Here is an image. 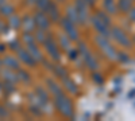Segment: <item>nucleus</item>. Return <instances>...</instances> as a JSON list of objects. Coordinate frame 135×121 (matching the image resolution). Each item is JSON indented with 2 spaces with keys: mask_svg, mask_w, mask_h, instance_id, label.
Segmentation results:
<instances>
[{
  "mask_svg": "<svg viewBox=\"0 0 135 121\" xmlns=\"http://www.w3.org/2000/svg\"><path fill=\"white\" fill-rule=\"evenodd\" d=\"M53 70L55 71V74H58L61 78H65V77H68V71L62 67V66H55V67H53Z\"/></svg>",
  "mask_w": 135,
  "mask_h": 121,
  "instance_id": "nucleus-23",
  "label": "nucleus"
},
{
  "mask_svg": "<svg viewBox=\"0 0 135 121\" xmlns=\"http://www.w3.org/2000/svg\"><path fill=\"white\" fill-rule=\"evenodd\" d=\"M18 57L23 61L25 63H27L28 66H34V65H35V62H37L35 59L31 57V54L27 50H23V49H19L18 50Z\"/></svg>",
  "mask_w": 135,
  "mask_h": 121,
  "instance_id": "nucleus-9",
  "label": "nucleus"
},
{
  "mask_svg": "<svg viewBox=\"0 0 135 121\" xmlns=\"http://www.w3.org/2000/svg\"><path fill=\"white\" fill-rule=\"evenodd\" d=\"M132 7V0H119V9L123 12H127Z\"/></svg>",
  "mask_w": 135,
  "mask_h": 121,
  "instance_id": "nucleus-17",
  "label": "nucleus"
},
{
  "mask_svg": "<svg viewBox=\"0 0 135 121\" xmlns=\"http://www.w3.org/2000/svg\"><path fill=\"white\" fill-rule=\"evenodd\" d=\"M69 54H72V55H69V58L74 59V58H76V54H77V52H76V51H72V52H69Z\"/></svg>",
  "mask_w": 135,
  "mask_h": 121,
  "instance_id": "nucleus-34",
  "label": "nucleus"
},
{
  "mask_svg": "<svg viewBox=\"0 0 135 121\" xmlns=\"http://www.w3.org/2000/svg\"><path fill=\"white\" fill-rule=\"evenodd\" d=\"M0 87H2V85H0Z\"/></svg>",
  "mask_w": 135,
  "mask_h": 121,
  "instance_id": "nucleus-38",
  "label": "nucleus"
},
{
  "mask_svg": "<svg viewBox=\"0 0 135 121\" xmlns=\"http://www.w3.org/2000/svg\"><path fill=\"white\" fill-rule=\"evenodd\" d=\"M7 28H6V23H3V22H0V32H4Z\"/></svg>",
  "mask_w": 135,
  "mask_h": 121,
  "instance_id": "nucleus-31",
  "label": "nucleus"
},
{
  "mask_svg": "<svg viewBox=\"0 0 135 121\" xmlns=\"http://www.w3.org/2000/svg\"><path fill=\"white\" fill-rule=\"evenodd\" d=\"M96 42L99 43V46L103 49V51L105 52V55H107L108 58H111V59H118V55H116L115 49L109 45L108 40H107L105 38H103V35L97 36V38H96Z\"/></svg>",
  "mask_w": 135,
  "mask_h": 121,
  "instance_id": "nucleus-2",
  "label": "nucleus"
},
{
  "mask_svg": "<svg viewBox=\"0 0 135 121\" xmlns=\"http://www.w3.org/2000/svg\"><path fill=\"white\" fill-rule=\"evenodd\" d=\"M92 23H93V27L100 32V35H103V36H108V30H107V27L108 26H105L103 22H101L97 16H93L92 18Z\"/></svg>",
  "mask_w": 135,
  "mask_h": 121,
  "instance_id": "nucleus-8",
  "label": "nucleus"
},
{
  "mask_svg": "<svg viewBox=\"0 0 135 121\" xmlns=\"http://www.w3.org/2000/svg\"><path fill=\"white\" fill-rule=\"evenodd\" d=\"M93 80H95L96 82H99V83H100V82H103V81H101V78H100V75H99V74H95V75H93Z\"/></svg>",
  "mask_w": 135,
  "mask_h": 121,
  "instance_id": "nucleus-32",
  "label": "nucleus"
},
{
  "mask_svg": "<svg viewBox=\"0 0 135 121\" xmlns=\"http://www.w3.org/2000/svg\"><path fill=\"white\" fill-rule=\"evenodd\" d=\"M130 18H131V20H135V9H131V12H130Z\"/></svg>",
  "mask_w": 135,
  "mask_h": 121,
  "instance_id": "nucleus-33",
  "label": "nucleus"
},
{
  "mask_svg": "<svg viewBox=\"0 0 135 121\" xmlns=\"http://www.w3.org/2000/svg\"><path fill=\"white\" fill-rule=\"evenodd\" d=\"M12 12H14V7L7 4V3L0 7V14H2L3 16H9V15H12Z\"/></svg>",
  "mask_w": 135,
  "mask_h": 121,
  "instance_id": "nucleus-19",
  "label": "nucleus"
},
{
  "mask_svg": "<svg viewBox=\"0 0 135 121\" xmlns=\"http://www.w3.org/2000/svg\"><path fill=\"white\" fill-rule=\"evenodd\" d=\"M45 45H46V49H47V51H49V54L50 55L57 61V59H60V52H58V47H57V45L53 42V40H45Z\"/></svg>",
  "mask_w": 135,
  "mask_h": 121,
  "instance_id": "nucleus-10",
  "label": "nucleus"
},
{
  "mask_svg": "<svg viewBox=\"0 0 135 121\" xmlns=\"http://www.w3.org/2000/svg\"><path fill=\"white\" fill-rule=\"evenodd\" d=\"M50 0H37V6L41 8V9H46V7L49 6Z\"/></svg>",
  "mask_w": 135,
  "mask_h": 121,
  "instance_id": "nucleus-25",
  "label": "nucleus"
},
{
  "mask_svg": "<svg viewBox=\"0 0 135 121\" xmlns=\"http://www.w3.org/2000/svg\"><path fill=\"white\" fill-rule=\"evenodd\" d=\"M28 77H30V75H28L26 71H23V70H19V74H18V80H22V81H25V82H26V81H28V80H30Z\"/></svg>",
  "mask_w": 135,
  "mask_h": 121,
  "instance_id": "nucleus-26",
  "label": "nucleus"
},
{
  "mask_svg": "<svg viewBox=\"0 0 135 121\" xmlns=\"http://www.w3.org/2000/svg\"><path fill=\"white\" fill-rule=\"evenodd\" d=\"M68 19L70 22H73V23H77L78 22V14H77L76 8H68Z\"/></svg>",
  "mask_w": 135,
  "mask_h": 121,
  "instance_id": "nucleus-20",
  "label": "nucleus"
},
{
  "mask_svg": "<svg viewBox=\"0 0 135 121\" xmlns=\"http://www.w3.org/2000/svg\"><path fill=\"white\" fill-rule=\"evenodd\" d=\"M27 51L31 54V57L35 59V61H42V54L38 50V47L34 45V43H28L27 45Z\"/></svg>",
  "mask_w": 135,
  "mask_h": 121,
  "instance_id": "nucleus-13",
  "label": "nucleus"
},
{
  "mask_svg": "<svg viewBox=\"0 0 135 121\" xmlns=\"http://www.w3.org/2000/svg\"><path fill=\"white\" fill-rule=\"evenodd\" d=\"M64 80V85L66 86V90H69V92H72V93H77V86L72 82V81H69L65 77V78H62Z\"/></svg>",
  "mask_w": 135,
  "mask_h": 121,
  "instance_id": "nucleus-21",
  "label": "nucleus"
},
{
  "mask_svg": "<svg viewBox=\"0 0 135 121\" xmlns=\"http://www.w3.org/2000/svg\"><path fill=\"white\" fill-rule=\"evenodd\" d=\"M4 4H6V0H0V7L4 6Z\"/></svg>",
  "mask_w": 135,
  "mask_h": 121,
  "instance_id": "nucleus-37",
  "label": "nucleus"
},
{
  "mask_svg": "<svg viewBox=\"0 0 135 121\" xmlns=\"http://www.w3.org/2000/svg\"><path fill=\"white\" fill-rule=\"evenodd\" d=\"M112 32V36H114V39L116 42H119L122 46H126V47H130L131 46V40L128 39V36L124 34V31L120 30L119 27H114L111 30Z\"/></svg>",
  "mask_w": 135,
  "mask_h": 121,
  "instance_id": "nucleus-3",
  "label": "nucleus"
},
{
  "mask_svg": "<svg viewBox=\"0 0 135 121\" xmlns=\"http://www.w3.org/2000/svg\"><path fill=\"white\" fill-rule=\"evenodd\" d=\"M76 11L78 14V22L85 23L88 19V8H86V3L84 0H77L76 2Z\"/></svg>",
  "mask_w": 135,
  "mask_h": 121,
  "instance_id": "nucleus-6",
  "label": "nucleus"
},
{
  "mask_svg": "<svg viewBox=\"0 0 135 121\" xmlns=\"http://www.w3.org/2000/svg\"><path fill=\"white\" fill-rule=\"evenodd\" d=\"M37 40H39V42H42V43H45V40H46V34L43 32V30L42 31H39L38 34H37Z\"/></svg>",
  "mask_w": 135,
  "mask_h": 121,
  "instance_id": "nucleus-28",
  "label": "nucleus"
},
{
  "mask_svg": "<svg viewBox=\"0 0 135 121\" xmlns=\"http://www.w3.org/2000/svg\"><path fill=\"white\" fill-rule=\"evenodd\" d=\"M34 22H35V26H38L41 30L49 28V24H50L47 16L45 15L43 12H38V14L35 15V19H34Z\"/></svg>",
  "mask_w": 135,
  "mask_h": 121,
  "instance_id": "nucleus-7",
  "label": "nucleus"
},
{
  "mask_svg": "<svg viewBox=\"0 0 135 121\" xmlns=\"http://www.w3.org/2000/svg\"><path fill=\"white\" fill-rule=\"evenodd\" d=\"M27 3L28 4H34V3H37V0H27Z\"/></svg>",
  "mask_w": 135,
  "mask_h": 121,
  "instance_id": "nucleus-36",
  "label": "nucleus"
},
{
  "mask_svg": "<svg viewBox=\"0 0 135 121\" xmlns=\"http://www.w3.org/2000/svg\"><path fill=\"white\" fill-rule=\"evenodd\" d=\"M62 27L65 28L66 35H68V38H69V39H72V40H77L78 39V31L76 30L73 22H70L68 18L62 19Z\"/></svg>",
  "mask_w": 135,
  "mask_h": 121,
  "instance_id": "nucleus-4",
  "label": "nucleus"
},
{
  "mask_svg": "<svg viewBox=\"0 0 135 121\" xmlns=\"http://www.w3.org/2000/svg\"><path fill=\"white\" fill-rule=\"evenodd\" d=\"M55 106L57 109L66 117H73V105L70 102V100L66 96L57 94V98H55Z\"/></svg>",
  "mask_w": 135,
  "mask_h": 121,
  "instance_id": "nucleus-1",
  "label": "nucleus"
},
{
  "mask_svg": "<svg viewBox=\"0 0 135 121\" xmlns=\"http://www.w3.org/2000/svg\"><path fill=\"white\" fill-rule=\"evenodd\" d=\"M22 26L25 27L26 32H30V31L34 30V27H35V22H34V19L30 18V16H25L23 20H22Z\"/></svg>",
  "mask_w": 135,
  "mask_h": 121,
  "instance_id": "nucleus-14",
  "label": "nucleus"
},
{
  "mask_svg": "<svg viewBox=\"0 0 135 121\" xmlns=\"http://www.w3.org/2000/svg\"><path fill=\"white\" fill-rule=\"evenodd\" d=\"M2 62L7 69H11V70H18L19 69V62L14 57H6Z\"/></svg>",
  "mask_w": 135,
  "mask_h": 121,
  "instance_id": "nucleus-11",
  "label": "nucleus"
},
{
  "mask_svg": "<svg viewBox=\"0 0 135 121\" xmlns=\"http://www.w3.org/2000/svg\"><path fill=\"white\" fill-rule=\"evenodd\" d=\"M46 11H47V14L51 18V20H58L60 19V12H58V8L57 6H55L54 3H49V6L46 7Z\"/></svg>",
  "mask_w": 135,
  "mask_h": 121,
  "instance_id": "nucleus-12",
  "label": "nucleus"
},
{
  "mask_svg": "<svg viewBox=\"0 0 135 121\" xmlns=\"http://www.w3.org/2000/svg\"><path fill=\"white\" fill-rule=\"evenodd\" d=\"M78 49L81 50V52H83V55H84V59H85V63H86V66L89 69H92V70H96L97 67H99V63H97V61L89 54V51L86 50V47H85V45L84 43H80V46H78Z\"/></svg>",
  "mask_w": 135,
  "mask_h": 121,
  "instance_id": "nucleus-5",
  "label": "nucleus"
},
{
  "mask_svg": "<svg viewBox=\"0 0 135 121\" xmlns=\"http://www.w3.org/2000/svg\"><path fill=\"white\" fill-rule=\"evenodd\" d=\"M104 8L108 14H115L116 12V7L114 0H104Z\"/></svg>",
  "mask_w": 135,
  "mask_h": 121,
  "instance_id": "nucleus-18",
  "label": "nucleus"
},
{
  "mask_svg": "<svg viewBox=\"0 0 135 121\" xmlns=\"http://www.w3.org/2000/svg\"><path fill=\"white\" fill-rule=\"evenodd\" d=\"M101 22H103V23L105 24V26H109V23H111V20H109V18L104 14V12H97V15H96Z\"/></svg>",
  "mask_w": 135,
  "mask_h": 121,
  "instance_id": "nucleus-24",
  "label": "nucleus"
},
{
  "mask_svg": "<svg viewBox=\"0 0 135 121\" xmlns=\"http://www.w3.org/2000/svg\"><path fill=\"white\" fill-rule=\"evenodd\" d=\"M23 38H25V40L27 42V45H28V43H34V38H32V36L28 34V32H26Z\"/></svg>",
  "mask_w": 135,
  "mask_h": 121,
  "instance_id": "nucleus-29",
  "label": "nucleus"
},
{
  "mask_svg": "<svg viewBox=\"0 0 135 121\" xmlns=\"http://www.w3.org/2000/svg\"><path fill=\"white\" fill-rule=\"evenodd\" d=\"M8 24H9V27H12V28H19V27L22 26V20H20V18L16 16V15H9Z\"/></svg>",
  "mask_w": 135,
  "mask_h": 121,
  "instance_id": "nucleus-16",
  "label": "nucleus"
},
{
  "mask_svg": "<svg viewBox=\"0 0 135 121\" xmlns=\"http://www.w3.org/2000/svg\"><path fill=\"white\" fill-rule=\"evenodd\" d=\"M3 75H4V80L7 82H9V83H14V82L18 81V75L14 73V70H11V69L6 67V70L3 71Z\"/></svg>",
  "mask_w": 135,
  "mask_h": 121,
  "instance_id": "nucleus-15",
  "label": "nucleus"
},
{
  "mask_svg": "<svg viewBox=\"0 0 135 121\" xmlns=\"http://www.w3.org/2000/svg\"><path fill=\"white\" fill-rule=\"evenodd\" d=\"M61 46L65 50H69V39L65 38V36H61Z\"/></svg>",
  "mask_w": 135,
  "mask_h": 121,
  "instance_id": "nucleus-27",
  "label": "nucleus"
},
{
  "mask_svg": "<svg viewBox=\"0 0 135 121\" xmlns=\"http://www.w3.org/2000/svg\"><path fill=\"white\" fill-rule=\"evenodd\" d=\"M7 116V112H6V109H3L2 106H0V117H6Z\"/></svg>",
  "mask_w": 135,
  "mask_h": 121,
  "instance_id": "nucleus-30",
  "label": "nucleus"
},
{
  "mask_svg": "<svg viewBox=\"0 0 135 121\" xmlns=\"http://www.w3.org/2000/svg\"><path fill=\"white\" fill-rule=\"evenodd\" d=\"M84 2H85L86 4H93V3H95V0H84Z\"/></svg>",
  "mask_w": 135,
  "mask_h": 121,
  "instance_id": "nucleus-35",
  "label": "nucleus"
},
{
  "mask_svg": "<svg viewBox=\"0 0 135 121\" xmlns=\"http://www.w3.org/2000/svg\"><path fill=\"white\" fill-rule=\"evenodd\" d=\"M47 85L50 86V90H51V92H53L55 96H57V94H61V89H60V87H58V85L55 83L54 81L49 80V81H47Z\"/></svg>",
  "mask_w": 135,
  "mask_h": 121,
  "instance_id": "nucleus-22",
  "label": "nucleus"
}]
</instances>
